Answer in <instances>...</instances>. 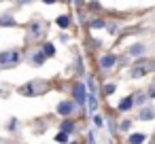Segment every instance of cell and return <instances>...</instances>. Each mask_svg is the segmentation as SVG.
<instances>
[{
  "mask_svg": "<svg viewBox=\"0 0 155 144\" xmlns=\"http://www.w3.org/2000/svg\"><path fill=\"white\" fill-rule=\"evenodd\" d=\"M21 62V51L19 49H7L0 51V68H13Z\"/></svg>",
  "mask_w": 155,
  "mask_h": 144,
  "instance_id": "6da1fadb",
  "label": "cell"
},
{
  "mask_svg": "<svg viewBox=\"0 0 155 144\" xmlns=\"http://www.w3.org/2000/svg\"><path fill=\"white\" fill-rule=\"evenodd\" d=\"M43 89H45V83H43V81H32V83L24 85V87L19 89V93H21V95H36V93H41Z\"/></svg>",
  "mask_w": 155,
  "mask_h": 144,
  "instance_id": "7a4b0ae2",
  "label": "cell"
},
{
  "mask_svg": "<svg viewBox=\"0 0 155 144\" xmlns=\"http://www.w3.org/2000/svg\"><path fill=\"white\" fill-rule=\"evenodd\" d=\"M72 93H74V102H77V106H83V104L87 102V87H85L83 83H74Z\"/></svg>",
  "mask_w": 155,
  "mask_h": 144,
  "instance_id": "3957f363",
  "label": "cell"
},
{
  "mask_svg": "<svg viewBox=\"0 0 155 144\" xmlns=\"http://www.w3.org/2000/svg\"><path fill=\"white\" fill-rule=\"evenodd\" d=\"M115 64H117V55H115V53H104V55L100 57V68H102V70H110Z\"/></svg>",
  "mask_w": 155,
  "mask_h": 144,
  "instance_id": "277c9868",
  "label": "cell"
},
{
  "mask_svg": "<svg viewBox=\"0 0 155 144\" xmlns=\"http://www.w3.org/2000/svg\"><path fill=\"white\" fill-rule=\"evenodd\" d=\"M43 24L41 21H32L30 24V32H28V38H32V40H36V38H41L43 36Z\"/></svg>",
  "mask_w": 155,
  "mask_h": 144,
  "instance_id": "5b68a950",
  "label": "cell"
},
{
  "mask_svg": "<svg viewBox=\"0 0 155 144\" xmlns=\"http://www.w3.org/2000/svg\"><path fill=\"white\" fill-rule=\"evenodd\" d=\"M134 108V95H125L123 100H119V104H117V110H121V112H127V110H132Z\"/></svg>",
  "mask_w": 155,
  "mask_h": 144,
  "instance_id": "8992f818",
  "label": "cell"
},
{
  "mask_svg": "<svg viewBox=\"0 0 155 144\" xmlns=\"http://www.w3.org/2000/svg\"><path fill=\"white\" fill-rule=\"evenodd\" d=\"M74 106H77V104H72V102H60V104H58V114L68 117V114L74 112Z\"/></svg>",
  "mask_w": 155,
  "mask_h": 144,
  "instance_id": "52a82bcc",
  "label": "cell"
},
{
  "mask_svg": "<svg viewBox=\"0 0 155 144\" xmlns=\"http://www.w3.org/2000/svg\"><path fill=\"white\" fill-rule=\"evenodd\" d=\"M144 53H147V47H144L142 43H134V45L130 47V55H132V57H144Z\"/></svg>",
  "mask_w": 155,
  "mask_h": 144,
  "instance_id": "ba28073f",
  "label": "cell"
},
{
  "mask_svg": "<svg viewBox=\"0 0 155 144\" xmlns=\"http://www.w3.org/2000/svg\"><path fill=\"white\" fill-rule=\"evenodd\" d=\"M45 59H47V55H45V51L41 49V51H34L32 55H30V62L34 64V66H43L45 64Z\"/></svg>",
  "mask_w": 155,
  "mask_h": 144,
  "instance_id": "9c48e42d",
  "label": "cell"
},
{
  "mask_svg": "<svg viewBox=\"0 0 155 144\" xmlns=\"http://www.w3.org/2000/svg\"><path fill=\"white\" fill-rule=\"evenodd\" d=\"M151 119H155V108L153 106H144L140 110V121H151Z\"/></svg>",
  "mask_w": 155,
  "mask_h": 144,
  "instance_id": "30bf717a",
  "label": "cell"
},
{
  "mask_svg": "<svg viewBox=\"0 0 155 144\" xmlns=\"http://www.w3.org/2000/svg\"><path fill=\"white\" fill-rule=\"evenodd\" d=\"M15 26H17V21H15L13 15H2L0 17V28H15Z\"/></svg>",
  "mask_w": 155,
  "mask_h": 144,
  "instance_id": "8fae6325",
  "label": "cell"
},
{
  "mask_svg": "<svg viewBox=\"0 0 155 144\" xmlns=\"http://www.w3.org/2000/svg\"><path fill=\"white\" fill-rule=\"evenodd\" d=\"M89 28H91V30H102V28H106V21L100 19V17H94V19L89 21Z\"/></svg>",
  "mask_w": 155,
  "mask_h": 144,
  "instance_id": "7c38bea8",
  "label": "cell"
},
{
  "mask_svg": "<svg viewBox=\"0 0 155 144\" xmlns=\"http://www.w3.org/2000/svg\"><path fill=\"white\" fill-rule=\"evenodd\" d=\"M87 108H89L91 112H96V110H98V95H94V93H89V95H87Z\"/></svg>",
  "mask_w": 155,
  "mask_h": 144,
  "instance_id": "4fadbf2b",
  "label": "cell"
},
{
  "mask_svg": "<svg viewBox=\"0 0 155 144\" xmlns=\"http://www.w3.org/2000/svg\"><path fill=\"white\" fill-rule=\"evenodd\" d=\"M55 24H58L60 28H64V30L70 28V15H60V17L55 19Z\"/></svg>",
  "mask_w": 155,
  "mask_h": 144,
  "instance_id": "5bb4252c",
  "label": "cell"
},
{
  "mask_svg": "<svg viewBox=\"0 0 155 144\" xmlns=\"http://www.w3.org/2000/svg\"><path fill=\"white\" fill-rule=\"evenodd\" d=\"M43 51H45L47 57H53V55H55V45H53V43H45V45H43Z\"/></svg>",
  "mask_w": 155,
  "mask_h": 144,
  "instance_id": "9a60e30c",
  "label": "cell"
},
{
  "mask_svg": "<svg viewBox=\"0 0 155 144\" xmlns=\"http://www.w3.org/2000/svg\"><path fill=\"white\" fill-rule=\"evenodd\" d=\"M144 140H147L144 133H132V136H130V144H142Z\"/></svg>",
  "mask_w": 155,
  "mask_h": 144,
  "instance_id": "2e32d148",
  "label": "cell"
},
{
  "mask_svg": "<svg viewBox=\"0 0 155 144\" xmlns=\"http://www.w3.org/2000/svg\"><path fill=\"white\" fill-rule=\"evenodd\" d=\"M87 89H89V93L98 95V87H96V78L94 76H87Z\"/></svg>",
  "mask_w": 155,
  "mask_h": 144,
  "instance_id": "e0dca14e",
  "label": "cell"
},
{
  "mask_svg": "<svg viewBox=\"0 0 155 144\" xmlns=\"http://www.w3.org/2000/svg\"><path fill=\"white\" fill-rule=\"evenodd\" d=\"M62 131L72 133V131H74V123H72V121H64V123H62Z\"/></svg>",
  "mask_w": 155,
  "mask_h": 144,
  "instance_id": "ac0fdd59",
  "label": "cell"
},
{
  "mask_svg": "<svg viewBox=\"0 0 155 144\" xmlns=\"http://www.w3.org/2000/svg\"><path fill=\"white\" fill-rule=\"evenodd\" d=\"M115 91H117V85H115V83H108V85H104V93H106V95H113Z\"/></svg>",
  "mask_w": 155,
  "mask_h": 144,
  "instance_id": "d6986e66",
  "label": "cell"
},
{
  "mask_svg": "<svg viewBox=\"0 0 155 144\" xmlns=\"http://www.w3.org/2000/svg\"><path fill=\"white\" fill-rule=\"evenodd\" d=\"M147 98H149L147 93H136V95H134V104H144Z\"/></svg>",
  "mask_w": 155,
  "mask_h": 144,
  "instance_id": "ffe728a7",
  "label": "cell"
},
{
  "mask_svg": "<svg viewBox=\"0 0 155 144\" xmlns=\"http://www.w3.org/2000/svg\"><path fill=\"white\" fill-rule=\"evenodd\" d=\"M55 142H60V144H66V142H68V133H66V131H60V133L55 136Z\"/></svg>",
  "mask_w": 155,
  "mask_h": 144,
  "instance_id": "44dd1931",
  "label": "cell"
},
{
  "mask_svg": "<svg viewBox=\"0 0 155 144\" xmlns=\"http://www.w3.org/2000/svg\"><path fill=\"white\" fill-rule=\"evenodd\" d=\"M130 127H132V121H130V119H125V121L119 123V129H121V131H130Z\"/></svg>",
  "mask_w": 155,
  "mask_h": 144,
  "instance_id": "7402d4cb",
  "label": "cell"
},
{
  "mask_svg": "<svg viewBox=\"0 0 155 144\" xmlns=\"http://www.w3.org/2000/svg\"><path fill=\"white\" fill-rule=\"evenodd\" d=\"M89 9H94V11H100V2H98V0H91V2H89Z\"/></svg>",
  "mask_w": 155,
  "mask_h": 144,
  "instance_id": "603a6c76",
  "label": "cell"
},
{
  "mask_svg": "<svg viewBox=\"0 0 155 144\" xmlns=\"http://www.w3.org/2000/svg\"><path fill=\"white\" fill-rule=\"evenodd\" d=\"M106 30H108L110 34H115V32H117V24H106Z\"/></svg>",
  "mask_w": 155,
  "mask_h": 144,
  "instance_id": "cb8c5ba5",
  "label": "cell"
},
{
  "mask_svg": "<svg viewBox=\"0 0 155 144\" xmlns=\"http://www.w3.org/2000/svg\"><path fill=\"white\" fill-rule=\"evenodd\" d=\"M94 123H96V127H102V123H104V119L96 114V117H94Z\"/></svg>",
  "mask_w": 155,
  "mask_h": 144,
  "instance_id": "d4e9b609",
  "label": "cell"
},
{
  "mask_svg": "<svg viewBox=\"0 0 155 144\" xmlns=\"http://www.w3.org/2000/svg\"><path fill=\"white\" fill-rule=\"evenodd\" d=\"M87 138H89V140H87L89 144H96V133H94V131H89V136H87Z\"/></svg>",
  "mask_w": 155,
  "mask_h": 144,
  "instance_id": "484cf974",
  "label": "cell"
},
{
  "mask_svg": "<svg viewBox=\"0 0 155 144\" xmlns=\"http://www.w3.org/2000/svg\"><path fill=\"white\" fill-rule=\"evenodd\" d=\"M147 95H149V98H155V85H151V89H149Z\"/></svg>",
  "mask_w": 155,
  "mask_h": 144,
  "instance_id": "4316f807",
  "label": "cell"
},
{
  "mask_svg": "<svg viewBox=\"0 0 155 144\" xmlns=\"http://www.w3.org/2000/svg\"><path fill=\"white\" fill-rule=\"evenodd\" d=\"M9 129H17V121H15V119L9 123Z\"/></svg>",
  "mask_w": 155,
  "mask_h": 144,
  "instance_id": "83f0119b",
  "label": "cell"
},
{
  "mask_svg": "<svg viewBox=\"0 0 155 144\" xmlns=\"http://www.w3.org/2000/svg\"><path fill=\"white\" fill-rule=\"evenodd\" d=\"M15 2H17V5H30L32 0H15Z\"/></svg>",
  "mask_w": 155,
  "mask_h": 144,
  "instance_id": "f1b7e54d",
  "label": "cell"
},
{
  "mask_svg": "<svg viewBox=\"0 0 155 144\" xmlns=\"http://www.w3.org/2000/svg\"><path fill=\"white\" fill-rule=\"evenodd\" d=\"M41 2H45V5H55L58 0H41Z\"/></svg>",
  "mask_w": 155,
  "mask_h": 144,
  "instance_id": "f546056e",
  "label": "cell"
},
{
  "mask_svg": "<svg viewBox=\"0 0 155 144\" xmlns=\"http://www.w3.org/2000/svg\"><path fill=\"white\" fill-rule=\"evenodd\" d=\"M74 5H77V7H81V5H83V0H74Z\"/></svg>",
  "mask_w": 155,
  "mask_h": 144,
  "instance_id": "4dcf8cb0",
  "label": "cell"
},
{
  "mask_svg": "<svg viewBox=\"0 0 155 144\" xmlns=\"http://www.w3.org/2000/svg\"><path fill=\"white\" fill-rule=\"evenodd\" d=\"M151 144H155V138H153V140H151Z\"/></svg>",
  "mask_w": 155,
  "mask_h": 144,
  "instance_id": "1f68e13d",
  "label": "cell"
}]
</instances>
